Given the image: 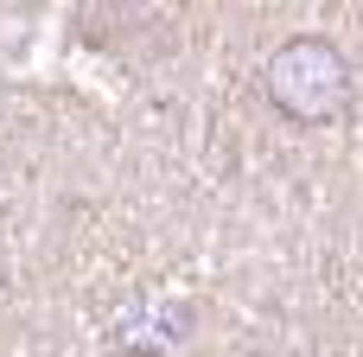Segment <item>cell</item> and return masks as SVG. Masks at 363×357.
<instances>
[{
    "label": "cell",
    "instance_id": "cell-1",
    "mask_svg": "<svg viewBox=\"0 0 363 357\" xmlns=\"http://www.w3.org/2000/svg\"><path fill=\"white\" fill-rule=\"evenodd\" d=\"M262 89L268 102L300 121V128H325L351 109V57L332 45V38H287L274 45V57L262 64Z\"/></svg>",
    "mask_w": 363,
    "mask_h": 357
}]
</instances>
